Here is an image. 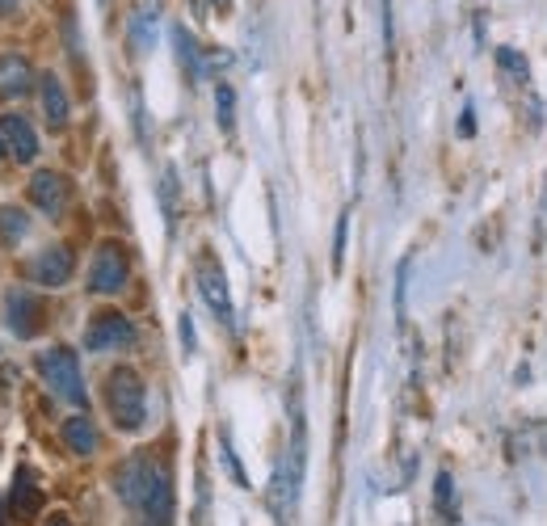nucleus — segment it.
Here are the masks:
<instances>
[{
	"instance_id": "c756f323",
	"label": "nucleus",
	"mask_w": 547,
	"mask_h": 526,
	"mask_svg": "<svg viewBox=\"0 0 547 526\" xmlns=\"http://www.w3.org/2000/svg\"><path fill=\"white\" fill-rule=\"evenodd\" d=\"M5 152H9V144H5V135H0V160H5Z\"/></svg>"
},
{
	"instance_id": "393cba45",
	"label": "nucleus",
	"mask_w": 547,
	"mask_h": 526,
	"mask_svg": "<svg viewBox=\"0 0 547 526\" xmlns=\"http://www.w3.org/2000/svg\"><path fill=\"white\" fill-rule=\"evenodd\" d=\"M177 329H181V350H186V354H194V320H190L186 312H181Z\"/></svg>"
},
{
	"instance_id": "ddd939ff",
	"label": "nucleus",
	"mask_w": 547,
	"mask_h": 526,
	"mask_svg": "<svg viewBox=\"0 0 547 526\" xmlns=\"http://www.w3.org/2000/svg\"><path fill=\"white\" fill-rule=\"evenodd\" d=\"M9 505L22 518H30V514H38L43 510V493H38V484H34V472L30 468H17V476H13V489H9Z\"/></svg>"
},
{
	"instance_id": "4468645a",
	"label": "nucleus",
	"mask_w": 547,
	"mask_h": 526,
	"mask_svg": "<svg viewBox=\"0 0 547 526\" xmlns=\"http://www.w3.org/2000/svg\"><path fill=\"white\" fill-rule=\"evenodd\" d=\"M173 47H177V59H181V68H186L190 80H202L207 76V59H202L198 43H194V34L186 26H173Z\"/></svg>"
},
{
	"instance_id": "9b49d317",
	"label": "nucleus",
	"mask_w": 547,
	"mask_h": 526,
	"mask_svg": "<svg viewBox=\"0 0 547 526\" xmlns=\"http://www.w3.org/2000/svg\"><path fill=\"white\" fill-rule=\"evenodd\" d=\"M38 93H43V114H47V127H68V93L64 85H59L55 72H43V80H38Z\"/></svg>"
},
{
	"instance_id": "f3484780",
	"label": "nucleus",
	"mask_w": 547,
	"mask_h": 526,
	"mask_svg": "<svg viewBox=\"0 0 547 526\" xmlns=\"http://www.w3.org/2000/svg\"><path fill=\"white\" fill-rule=\"evenodd\" d=\"M30 236V215L22 211V207H0V245H22V240Z\"/></svg>"
},
{
	"instance_id": "412c9836",
	"label": "nucleus",
	"mask_w": 547,
	"mask_h": 526,
	"mask_svg": "<svg viewBox=\"0 0 547 526\" xmlns=\"http://www.w3.org/2000/svg\"><path fill=\"white\" fill-rule=\"evenodd\" d=\"M493 59H497V64H501L505 72H510L514 80H526V72H531V68H526V59H522L514 47H497V51H493Z\"/></svg>"
},
{
	"instance_id": "f257e3e1",
	"label": "nucleus",
	"mask_w": 547,
	"mask_h": 526,
	"mask_svg": "<svg viewBox=\"0 0 547 526\" xmlns=\"http://www.w3.org/2000/svg\"><path fill=\"white\" fill-rule=\"evenodd\" d=\"M114 493L139 518V526H173V480L152 455H131L114 472Z\"/></svg>"
},
{
	"instance_id": "aec40b11",
	"label": "nucleus",
	"mask_w": 547,
	"mask_h": 526,
	"mask_svg": "<svg viewBox=\"0 0 547 526\" xmlns=\"http://www.w3.org/2000/svg\"><path fill=\"white\" fill-rule=\"evenodd\" d=\"M160 202H165V219H169V228L177 224V207H181V198H177V173L165 169V177H160Z\"/></svg>"
},
{
	"instance_id": "6e6552de",
	"label": "nucleus",
	"mask_w": 547,
	"mask_h": 526,
	"mask_svg": "<svg viewBox=\"0 0 547 526\" xmlns=\"http://www.w3.org/2000/svg\"><path fill=\"white\" fill-rule=\"evenodd\" d=\"M68 181H64V173H51V169H43V173H34L30 177V202L43 215H64V207H68Z\"/></svg>"
},
{
	"instance_id": "f03ea898",
	"label": "nucleus",
	"mask_w": 547,
	"mask_h": 526,
	"mask_svg": "<svg viewBox=\"0 0 547 526\" xmlns=\"http://www.w3.org/2000/svg\"><path fill=\"white\" fill-rule=\"evenodd\" d=\"M106 404H110V417L118 430L135 434L139 426L148 421V392H144V379H139L131 367H118L106 379Z\"/></svg>"
},
{
	"instance_id": "7ed1b4c3",
	"label": "nucleus",
	"mask_w": 547,
	"mask_h": 526,
	"mask_svg": "<svg viewBox=\"0 0 547 526\" xmlns=\"http://www.w3.org/2000/svg\"><path fill=\"white\" fill-rule=\"evenodd\" d=\"M38 371H43V383L59 400H68V404H76V409H85V375H80L76 350H68V346L43 350V354H38Z\"/></svg>"
},
{
	"instance_id": "2eb2a0df",
	"label": "nucleus",
	"mask_w": 547,
	"mask_h": 526,
	"mask_svg": "<svg viewBox=\"0 0 547 526\" xmlns=\"http://www.w3.org/2000/svg\"><path fill=\"white\" fill-rule=\"evenodd\" d=\"M64 442H68L72 455H93V451H97V426H93L85 413L68 417V421H64Z\"/></svg>"
},
{
	"instance_id": "bb28decb",
	"label": "nucleus",
	"mask_w": 547,
	"mask_h": 526,
	"mask_svg": "<svg viewBox=\"0 0 547 526\" xmlns=\"http://www.w3.org/2000/svg\"><path fill=\"white\" fill-rule=\"evenodd\" d=\"M215 13H232V0H211Z\"/></svg>"
},
{
	"instance_id": "f8f14e48",
	"label": "nucleus",
	"mask_w": 547,
	"mask_h": 526,
	"mask_svg": "<svg viewBox=\"0 0 547 526\" xmlns=\"http://www.w3.org/2000/svg\"><path fill=\"white\" fill-rule=\"evenodd\" d=\"M30 64L22 55H0V97H22V93H30Z\"/></svg>"
},
{
	"instance_id": "a211bd4d",
	"label": "nucleus",
	"mask_w": 547,
	"mask_h": 526,
	"mask_svg": "<svg viewBox=\"0 0 547 526\" xmlns=\"http://www.w3.org/2000/svg\"><path fill=\"white\" fill-rule=\"evenodd\" d=\"M434 505H438V514L447 518V522L459 514V501H455V480H451V472H438V480H434Z\"/></svg>"
},
{
	"instance_id": "20e7f679",
	"label": "nucleus",
	"mask_w": 547,
	"mask_h": 526,
	"mask_svg": "<svg viewBox=\"0 0 547 526\" xmlns=\"http://www.w3.org/2000/svg\"><path fill=\"white\" fill-rule=\"evenodd\" d=\"M198 291L202 299H207V308L211 316L219 320V325H232V291H228V278H224V266L211 257V253H198Z\"/></svg>"
},
{
	"instance_id": "a878e982",
	"label": "nucleus",
	"mask_w": 547,
	"mask_h": 526,
	"mask_svg": "<svg viewBox=\"0 0 547 526\" xmlns=\"http://www.w3.org/2000/svg\"><path fill=\"white\" fill-rule=\"evenodd\" d=\"M383 47H388V55L396 47V38H392V0H383Z\"/></svg>"
},
{
	"instance_id": "5701e85b",
	"label": "nucleus",
	"mask_w": 547,
	"mask_h": 526,
	"mask_svg": "<svg viewBox=\"0 0 547 526\" xmlns=\"http://www.w3.org/2000/svg\"><path fill=\"white\" fill-rule=\"evenodd\" d=\"M535 249H539V253L547 249V186H543V198H539V224H535Z\"/></svg>"
},
{
	"instance_id": "dca6fc26",
	"label": "nucleus",
	"mask_w": 547,
	"mask_h": 526,
	"mask_svg": "<svg viewBox=\"0 0 547 526\" xmlns=\"http://www.w3.org/2000/svg\"><path fill=\"white\" fill-rule=\"evenodd\" d=\"M131 47L144 55L156 47V5H139L131 17Z\"/></svg>"
},
{
	"instance_id": "4be33fe9",
	"label": "nucleus",
	"mask_w": 547,
	"mask_h": 526,
	"mask_svg": "<svg viewBox=\"0 0 547 526\" xmlns=\"http://www.w3.org/2000/svg\"><path fill=\"white\" fill-rule=\"evenodd\" d=\"M346 240H350V211H341L333 232V270H341V261H346Z\"/></svg>"
},
{
	"instance_id": "39448f33",
	"label": "nucleus",
	"mask_w": 547,
	"mask_h": 526,
	"mask_svg": "<svg viewBox=\"0 0 547 526\" xmlns=\"http://www.w3.org/2000/svg\"><path fill=\"white\" fill-rule=\"evenodd\" d=\"M127 274H131L127 253L118 249L114 240H106V245L97 249L93 266H89V291H93V295H114V291H123V287H127Z\"/></svg>"
},
{
	"instance_id": "423d86ee",
	"label": "nucleus",
	"mask_w": 547,
	"mask_h": 526,
	"mask_svg": "<svg viewBox=\"0 0 547 526\" xmlns=\"http://www.w3.org/2000/svg\"><path fill=\"white\" fill-rule=\"evenodd\" d=\"M85 346L89 350H123V346H135V325H131L123 312H101V316L89 320Z\"/></svg>"
},
{
	"instance_id": "b1692460",
	"label": "nucleus",
	"mask_w": 547,
	"mask_h": 526,
	"mask_svg": "<svg viewBox=\"0 0 547 526\" xmlns=\"http://www.w3.org/2000/svg\"><path fill=\"white\" fill-rule=\"evenodd\" d=\"M224 459H228V468H232V480H236V484H249V476H245V468H240V459H236V451H232L228 438H224Z\"/></svg>"
},
{
	"instance_id": "1a4fd4ad",
	"label": "nucleus",
	"mask_w": 547,
	"mask_h": 526,
	"mask_svg": "<svg viewBox=\"0 0 547 526\" xmlns=\"http://www.w3.org/2000/svg\"><path fill=\"white\" fill-rule=\"evenodd\" d=\"M5 316H9V329H13L17 337H34L38 325H43V303H38L34 295H26V291H13Z\"/></svg>"
},
{
	"instance_id": "0eeeda50",
	"label": "nucleus",
	"mask_w": 547,
	"mask_h": 526,
	"mask_svg": "<svg viewBox=\"0 0 547 526\" xmlns=\"http://www.w3.org/2000/svg\"><path fill=\"white\" fill-rule=\"evenodd\" d=\"M72 253L64 245H47L38 249L30 261H26V278L38 282V287H64V282L72 278Z\"/></svg>"
},
{
	"instance_id": "c85d7f7f",
	"label": "nucleus",
	"mask_w": 547,
	"mask_h": 526,
	"mask_svg": "<svg viewBox=\"0 0 547 526\" xmlns=\"http://www.w3.org/2000/svg\"><path fill=\"white\" fill-rule=\"evenodd\" d=\"M47 526H72V522H68V518H59V514H55V518H51Z\"/></svg>"
},
{
	"instance_id": "9d476101",
	"label": "nucleus",
	"mask_w": 547,
	"mask_h": 526,
	"mask_svg": "<svg viewBox=\"0 0 547 526\" xmlns=\"http://www.w3.org/2000/svg\"><path fill=\"white\" fill-rule=\"evenodd\" d=\"M0 135H5V144H9V152L17 160H34L38 156V135H34V127L26 123L22 114H5V118H0Z\"/></svg>"
},
{
	"instance_id": "cd10ccee",
	"label": "nucleus",
	"mask_w": 547,
	"mask_h": 526,
	"mask_svg": "<svg viewBox=\"0 0 547 526\" xmlns=\"http://www.w3.org/2000/svg\"><path fill=\"white\" fill-rule=\"evenodd\" d=\"M17 9V0H0V17H9Z\"/></svg>"
},
{
	"instance_id": "6ab92c4d",
	"label": "nucleus",
	"mask_w": 547,
	"mask_h": 526,
	"mask_svg": "<svg viewBox=\"0 0 547 526\" xmlns=\"http://www.w3.org/2000/svg\"><path fill=\"white\" fill-rule=\"evenodd\" d=\"M215 101H219V127L232 135L236 131V93H232V85H215Z\"/></svg>"
}]
</instances>
